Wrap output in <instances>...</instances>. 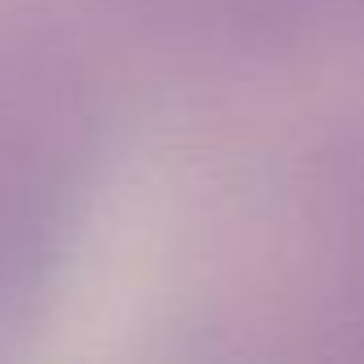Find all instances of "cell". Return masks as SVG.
<instances>
[{
	"label": "cell",
	"mask_w": 364,
	"mask_h": 364,
	"mask_svg": "<svg viewBox=\"0 0 364 364\" xmlns=\"http://www.w3.org/2000/svg\"><path fill=\"white\" fill-rule=\"evenodd\" d=\"M99 159L82 77L35 43H0V334L22 326L65 262Z\"/></svg>",
	"instance_id": "6da1fadb"
},
{
	"label": "cell",
	"mask_w": 364,
	"mask_h": 364,
	"mask_svg": "<svg viewBox=\"0 0 364 364\" xmlns=\"http://www.w3.org/2000/svg\"><path fill=\"white\" fill-rule=\"evenodd\" d=\"M304 236L326 351L364 360V120L338 129L313 154L304 180Z\"/></svg>",
	"instance_id": "7a4b0ae2"
},
{
	"label": "cell",
	"mask_w": 364,
	"mask_h": 364,
	"mask_svg": "<svg viewBox=\"0 0 364 364\" xmlns=\"http://www.w3.org/2000/svg\"><path fill=\"white\" fill-rule=\"evenodd\" d=\"M154 31L223 52L279 56L321 43H364V0H124Z\"/></svg>",
	"instance_id": "3957f363"
}]
</instances>
